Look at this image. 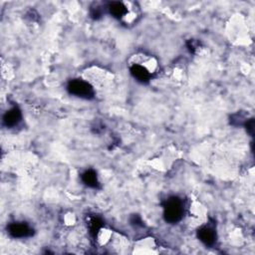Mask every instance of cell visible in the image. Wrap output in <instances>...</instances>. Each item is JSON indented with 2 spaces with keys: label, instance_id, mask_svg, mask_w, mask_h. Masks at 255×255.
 I'll list each match as a JSON object with an SVG mask.
<instances>
[{
  "label": "cell",
  "instance_id": "5b68a950",
  "mask_svg": "<svg viewBox=\"0 0 255 255\" xmlns=\"http://www.w3.org/2000/svg\"><path fill=\"white\" fill-rule=\"evenodd\" d=\"M7 231L13 238H25L33 234L32 227L26 222H12L7 226Z\"/></svg>",
  "mask_w": 255,
  "mask_h": 255
},
{
  "label": "cell",
  "instance_id": "ba28073f",
  "mask_svg": "<svg viewBox=\"0 0 255 255\" xmlns=\"http://www.w3.org/2000/svg\"><path fill=\"white\" fill-rule=\"evenodd\" d=\"M82 181L89 187L92 188H96L99 185V180H98V176L95 170L93 169H88L86 170L82 175H81Z\"/></svg>",
  "mask_w": 255,
  "mask_h": 255
},
{
  "label": "cell",
  "instance_id": "277c9868",
  "mask_svg": "<svg viewBox=\"0 0 255 255\" xmlns=\"http://www.w3.org/2000/svg\"><path fill=\"white\" fill-rule=\"evenodd\" d=\"M106 9L116 19L125 21L126 23H130L128 15L129 14L133 15V13L128 11V7L127 6V4L125 2H120V1L110 2Z\"/></svg>",
  "mask_w": 255,
  "mask_h": 255
},
{
  "label": "cell",
  "instance_id": "7a4b0ae2",
  "mask_svg": "<svg viewBox=\"0 0 255 255\" xmlns=\"http://www.w3.org/2000/svg\"><path fill=\"white\" fill-rule=\"evenodd\" d=\"M67 90L71 95L86 100L92 99L95 95L94 87L88 80L74 79L69 82Z\"/></svg>",
  "mask_w": 255,
  "mask_h": 255
},
{
  "label": "cell",
  "instance_id": "52a82bcc",
  "mask_svg": "<svg viewBox=\"0 0 255 255\" xmlns=\"http://www.w3.org/2000/svg\"><path fill=\"white\" fill-rule=\"evenodd\" d=\"M21 119H22V114L20 109L18 107H13L4 114L3 124L7 128H14L21 122Z\"/></svg>",
  "mask_w": 255,
  "mask_h": 255
},
{
  "label": "cell",
  "instance_id": "8992f818",
  "mask_svg": "<svg viewBox=\"0 0 255 255\" xmlns=\"http://www.w3.org/2000/svg\"><path fill=\"white\" fill-rule=\"evenodd\" d=\"M198 239L206 246H212L216 242V231L213 226L207 224L197 230Z\"/></svg>",
  "mask_w": 255,
  "mask_h": 255
},
{
  "label": "cell",
  "instance_id": "6da1fadb",
  "mask_svg": "<svg viewBox=\"0 0 255 255\" xmlns=\"http://www.w3.org/2000/svg\"><path fill=\"white\" fill-rule=\"evenodd\" d=\"M184 214L183 201L177 196H171L163 203V217L168 223H177Z\"/></svg>",
  "mask_w": 255,
  "mask_h": 255
},
{
  "label": "cell",
  "instance_id": "3957f363",
  "mask_svg": "<svg viewBox=\"0 0 255 255\" xmlns=\"http://www.w3.org/2000/svg\"><path fill=\"white\" fill-rule=\"evenodd\" d=\"M153 62L151 58H146L144 61V64L140 62H132L129 66V71L131 76L138 82L140 83H147L149 82L151 75H152V70L146 65Z\"/></svg>",
  "mask_w": 255,
  "mask_h": 255
}]
</instances>
